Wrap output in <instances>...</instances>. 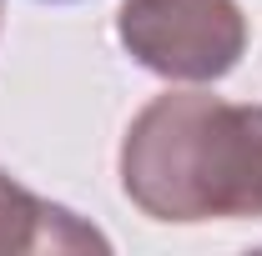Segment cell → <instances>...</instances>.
<instances>
[{
    "mask_svg": "<svg viewBox=\"0 0 262 256\" xmlns=\"http://www.w3.org/2000/svg\"><path fill=\"white\" fill-rule=\"evenodd\" d=\"M121 191L171 226L262 221V106L207 91L146 100L121 141Z\"/></svg>",
    "mask_w": 262,
    "mask_h": 256,
    "instance_id": "1",
    "label": "cell"
},
{
    "mask_svg": "<svg viewBox=\"0 0 262 256\" xmlns=\"http://www.w3.org/2000/svg\"><path fill=\"white\" fill-rule=\"evenodd\" d=\"M116 35L131 61L166 81H222L247 50L237 0H126Z\"/></svg>",
    "mask_w": 262,
    "mask_h": 256,
    "instance_id": "2",
    "label": "cell"
},
{
    "mask_svg": "<svg viewBox=\"0 0 262 256\" xmlns=\"http://www.w3.org/2000/svg\"><path fill=\"white\" fill-rule=\"evenodd\" d=\"M106 246L91 226H81L66 206L31 196L20 181L0 171V256L5 251H86Z\"/></svg>",
    "mask_w": 262,
    "mask_h": 256,
    "instance_id": "3",
    "label": "cell"
}]
</instances>
